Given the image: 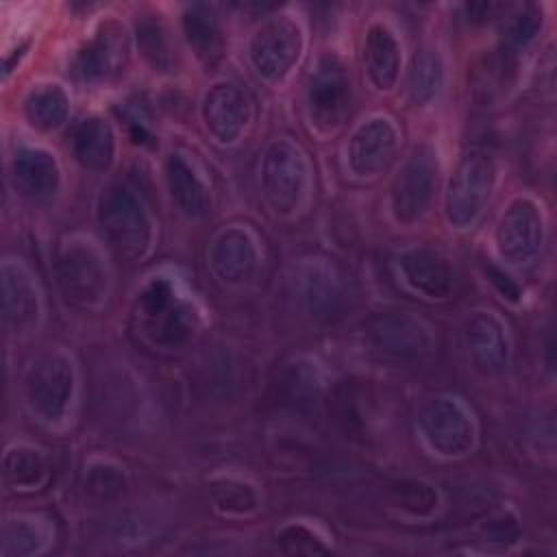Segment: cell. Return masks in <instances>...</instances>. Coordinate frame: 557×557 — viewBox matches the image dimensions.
Segmentation results:
<instances>
[{
	"instance_id": "1",
	"label": "cell",
	"mask_w": 557,
	"mask_h": 557,
	"mask_svg": "<svg viewBox=\"0 0 557 557\" xmlns=\"http://www.w3.org/2000/svg\"><path fill=\"white\" fill-rule=\"evenodd\" d=\"M133 326L139 339L150 348L176 350L196 333L198 313L176 292L170 278L154 276L137 294L133 307Z\"/></svg>"
},
{
	"instance_id": "2",
	"label": "cell",
	"mask_w": 557,
	"mask_h": 557,
	"mask_svg": "<svg viewBox=\"0 0 557 557\" xmlns=\"http://www.w3.org/2000/svg\"><path fill=\"white\" fill-rule=\"evenodd\" d=\"M54 276L65 302L76 309H96L107 298V261L89 237L74 235L59 246Z\"/></svg>"
},
{
	"instance_id": "3",
	"label": "cell",
	"mask_w": 557,
	"mask_h": 557,
	"mask_svg": "<svg viewBox=\"0 0 557 557\" xmlns=\"http://www.w3.org/2000/svg\"><path fill=\"white\" fill-rule=\"evenodd\" d=\"M96 211L107 237L126 259L137 261L146 257L152 244V224L131 187L122 183L102 187Z\"/></svg>"
},
{
	"instance_id": "4",
	"label": "cell",
	"mask_w": 557,
	"mask_h": 557,
	"mask_svg": "<svg viewBox=\"0 0 557 557\" xmlns=\"http://www.w3.org/2000/svg\"><path fill=\"white\" fill-rule=\"evenodd\" d=\"M76 372L63 352H44L30 361L24 374V398L30 411L48 422L59 424L74 398Z\"/></svg>"
},
{
	"instance_id": "5",
	"label": "cell",
	"mask_w": 557,
	"mask_h": 557,
	"mask_svg": "<svg viewBox=\"0 0 557 557\" xmlns=\"http://www.w3.org/2000/svg\"><path fill=\"white\" fill-rule=\"evenodd\" d=\"M418 431L440 457L457 459L472 453L476 424L466 405L453 396H433L418 411Z\"/></svg>"
},
{
	"instance_id": "6",
	"label": "cell",
	"mask_w": 557,
	"mask_h": 557,
	"mask_svg": "<svg viewBox=\"0 0 557 557\" xmlns=\"http://www.w3.org/2000/svg\"><path fill=\"white\" fill-rule=\"evenodd\" d=\"M363 337L374 355L400 363L422 361L435 346L431 326L405 311L372 315L363 326Z\"/></svg>"
},
{
	"instance_id": "7",
	"label": "cell",
	"mask_w": 557,
	"mask_h": 557,
	"mask_svg": "<svg viewBox=\"0 0 557 557\" xmlns=\"http://www.w3.org/2000/svg\"><path fill=\"white\" fill-rule=\"evenodd\" d=\"M496 181L494 159L485 150H470L457 163L446 189V220L466 228L483 213Z\"/></svg>"
},
{
	"instance_id": "8",
	"label": "cell",
	"mask_w": 557,
	"mask_h": 557,
	"mask_svg": "<svg viewBox=\"0 0 557 557\" xmlns=\"http://www.w3.org/2000/svg\"><path fill=\"white\" fill-rule=\"evenodd\" d=\"M261 191L276 215H292L307 191V161L302 150L287 141H272L261 161Z\"/></svg>"
},
{
	"instance_id": "9",
	"label": "cell",
	"mask_w": 557,
	"mask_h": 557,
	"mask_svg": "<svg viewBox=\"0 0 557 557\" xmlns=\"http://www.w3.org/2000/svg\"><path fill=\"white\" fill-rule=\"evenodd\" d=\"M352 85L342 59L326 54L318 61L307 85V115L320 133H333L350 113Z\"/></svg>"
},
{
	"instance_id": "10",
	"label": "cell",
	"mask_w": 557,
	"mask_h": 557,
	"mask_svg": "<svg viewBox=\"0 0 557 557\" xmlns=\"http://www.w3.org/2000/svg\"><path fill=\"white\" fill-rule=\"evenodd\" d=\"M437 187V157L429 144H420L392 181V211L400 224L416 222L433 200Z\"/></svg>"
},
{
	"instance_id": "11",
	"label": "cell",
	"mask_w": 557,
	"mask_h": 557,
	"mask_svg": "<svg viewBox=\"0 0 557 557\" xmlns=\"http://www.w3.org/2000/svg\"><path fill=\"white\" fill-rule=\"evenodd\" d=\"M302 52V30L289 15L263 22L248 46L252 67L265 81H281L296 65Z\"/></svg>"
},
{
	"instance_id": "12",
	"label": "cell",
	"mask_w": 557,
	"mask_h": 557,
	"mask_svg": "<svg viewBox=\"0 0 557 557\" xmlns=\"http://www.w3.org/2000/svg\"><path fill=\"white\" fill-rule=\"evenodd\" d=\"M544 244V215L535 200L516 198L496 224V248L511 265L529 263Z\"/></svg>"
},
{
	"instance_id": "13",
	"label": "cell",
	"mask_w": 557,
	"mask_h": 557,
	"mask_svg": "<svg viewBox=\"0 0 557 557\" xmlns=\"http://www.w3.org/2000/svg\"><path fill=\"white\" fill-rule=\"evenodd\" d=\"M128 61V37L124 26L109 20L72 57L70 70L78 81L98 83L117 76Z\"/></svg>"
},
{
	"instance_id": "14",
	"label": "cell",
	"mask_w": 557,
	"mask_h": 557,
	"mask_svg": "<svg viewBox=\"0 0 557 557\" xmlns=\"http://www.w3.org/2000/svg\"><path fill=\"white\" fill-rule=\"evenodd\" d=\"M339 292L337 270L326 259L307 257L294 263L289 272V294L307 315H329L339 300Z\"/></svg>"
},
{
	"instance_id": "15",
	"label": "cell",
	"mask_w": 557,
	"mask_h": 557,
	"mask_svg": "<svg viewBox=\"0 0 557 557\" xmlns=\"http://www.w3.org/2000/svg\"><path fill=\"white\" fill-rule=\"evenodd\" d=\"M398 131L387 117H370L348 139V168L355 176H376L394 157Z\"/></svg>"
},
{
	"instance_id": "16",
	"label": "cell",
	"mask_w": 557,
	"mask_h": 557,
	"mask_svg": "<svg viewBox=\"0 0 557 557\" xmlns=\"http://www.w3.org/2000/svg\"><path fill=\"white\" fill-rule=\"evenodd\" d=\"M463 342L474 368L487 376L509 363V339L503 320L492 311H472L463 324Z\"/></svg>"
},
{
	"instance_id": "17",
	"label": "cell",
	"mask_w": 557,
	"mask_h": 557,
	"mask_svg": "<svg viewBox=\"0 0 557 557\" xmlns=\"http://www.w3.org/2000/svg\"><path fill=\"white\" fill-rule=\"evenodd\" d=\"M398 270L403 281L429 300H446L457 289V272L450 261L431 250V248H413L400 255Z\"/></svg>"
},
{
	"instance_id": "18",
	"label": "cell",
	"mask_w": 557,
	"mask_h": 557,
	"mask_svg": "<svg viewBox=\"0 0 557 557\" xmlns=\"http://www.w3.org/2000/svg\"><path fill=\"white\" fill-rule=\"evenodd\" d=\"M202 122L220 144H235L250 122V102L233 83L213 85L202 98Z\"/></svg>"
},
{
	"instance_id": "19",
	"label": "cell",
	"mask_w": 557,
	"mask_h": 557,
	"mask_svg": "<svg viewBox=\"0 0 557 557\" xmlns=\"http://www.w3.org/2000/svg\"><path fill=\"white\" fill-rule=\"evenodd\" d=\"M209 265L226 285H242L257 272L259 250L252 233L244 226L224 228L211 244Z\"/></svg>"
},
{
	"instance_id": "20",
	"label": "cell",
	"mask_w": 557,
	"mask_h": 557,
	"mask_svg": "<svg viewBox=\"0 0 557 557\" xmlns=\"http://www.w3.org/2000/svg\"><path fill=\"white\" fill-rule=\"evenodd\" d=\"M2 278V322L9 333L26 331L37 322L39 294L30 272L20 261H4Z\"/></svg>"
},
{
	"instance_id": "21",
	"label": "cell",
	"mask_w": 557,
	"mask_h": 557,
	"mask_svg": "<svg viewBox=\"0 0 557 557\" xmlns=\"http://www.w3.org/2000/svg\"><path fill=\"white\" fill-rule=\"evenodd\" d=\"M276 398L298 411L315 409L324 394V376L320 366L309 357H292L278 368Z\"/></svg>"
},
{
	"instance_id": "22",
	"label": "cell",
	"mask_w": 557,
	"mask_h": 557,
	"mask_svg": "<svg viewBox=\"0 0 557 557\" xmlns=\"http://www.w3.org/2000/svg\"><path fill=\"white\" fill-rule=\"evenodd\" d=\"M11 176L20 194L30 200H50L61 185V170L52 152L44 148L17 150Z\"/></svg>"
},
{
	"instance_id": "23",
	"label": "cell",
	"mask_w": 557,
	"mask_h": 557,
	"mask_svg": "<svg viewBox=\"0 0 557 557\" xmlns=\"http://www.w3.org/2000/svg\"><path fill=\"white\" fill-rule=\"evenodd\" d=\"M363 65L370 83L379 91H389L396 85L400 72V44L387 24L374 22L368 26L363 37Z\"/></svg>"
},
{
	"instance_id": "24",
	"label": "cell",
	"mask_w": 557,
	"mask_h": 557,
	"mask_svg": "<svg viewBox=\"0 0 557 557\" xmlns=\"http://www.w3.org/2000/svg\"><path fill=\"white\" fill-rule=\"evenodd\" d=\"M165 183H168L172 202L183 215L191 220H200L211 211L209 189L183 154L172 152L165 159Z\"/></svg>"
},
{
	"instance_id": "25",
	"label": "cell",
	"mask_w": 557,
	"mask_h": 557,
	"mask_svg": "<svg viewBox=\"0 0 557 557\" xmlns=\"http://www.w3.org/2000/svg\"><path fill=\"white\" fill-rule=\"evenodd\" d=\"M70 146L74 159L89 172H104L115 157L113 128L98 115H87L72 128Z\"/></svg>"
},
{
	"instance_id": "26",
	"label": "cell",
	"mask_w": 557,
	"mask_h": 557,
	"mask_svg": "<svg viewBox=\"0 0 557 557\" xmlns=\"http://www.w3.org/2000/svg\"><path fill=\"white\" fill-rule=\"evenodd\" d=\"M185 39L200 63L213 67L224 57V33L218 15L207 4H189L183 11Z\"/></svg>"
},
{
	"instance_id": "27",
	"label": "cell",
	"mask_w": 557,
	"mask_h": 557,
	"mask_svg": "<svg viewBox=\"0 0 557 557\" xmlns=\"http://www.w3.org/2000/svg\"><path fill=\"white\" fill-rule=\"evenodd\" d=\"M48 461L46 457L26 444L7 448L2 459V481L9 490L30 492L39 490L48 481Z\"/></svg>"
},
{
	"instance_id": "28",
	"label": "cell",
	"mask_w": 557,
	"mask_h": 557,
	"mask_svg": "<svg viewBox=\"0 0 557 557\" xmlns=\"http://www.w3.org/2000/svg\"><path fill=\"white\" fill-rule=\"evenodd\" d=\"M70 113V98L57 83L37 85L24 98V115L37 131H54L63 126Z\"/></svg>"
},
{
	"instance_id": "29",
	"label": "cell",
	"mask_w": 557,
	"mask_h": 557,
	"mask_svg": "<svg viewBox=\"0 0 557 557\" xmlns=\"http://www.w3.org/2000/svg\"><path fill=\"white\" fill-rule=\"evenodd\" d=\"M50 527L33 516L9 518L2 527V546L0 553L7 557L13 555H37L50 544Z\"/></svg>"
},
{
	"instance_id": "30",
	"label": "cell",
	"mask_w": 557,
	"mask_h": 557,
	"mask_svg": "<svg viewBox=\"0 0 557 557\" xmlns=\"http://www.w3.org/2000/svg\"><path fill=\"white\" fill-rule=\"evenodd\" d=\"M385 500L392 509L411 518H429L440 507L437 490L416 479H400L389 483L385 492Z\"/></svg>"
},
{
	"instance_id": "31",
	"label": "cell",
	"mask_w": 557,
	"mask_h": 557,
	"mask_svg": "<svg viewBox=\"0 0 557 557\" xmlns=\"http://www.w3.org/2000/svg\"><path fill=\"white\" fill-rule=\"evenodd\" d=\"M209 494L215 509L224 516H250L259 509L257 492L248 483L233 476L213 479Z\"/></svg>"
},
{
	"instance_id": "32",
	"label": "cell",
	"mask_w": 557,
	"mask_h": 557,
	"mask_svg": "<svg viewBox=\"0 0 557 557\" xmlns=\"http://www.w3.org/2000/svg\"><path fill=\"white\" fill-rule=\"evenodd\" d=\"M444 85V65L437 52L422 50L413 57L409 70V96L416 104L431 102Z\"/></svg>"
},
{
	"instance_id": "33",
	"label": "cell",
	"mask_w": 557,
	"mask_h": 557,
	"mask_svg": "<svg viewBox=\"0 0 557 557\" xmlns=\"http://www.w3.org/2000/svg\"><path fill=\"white\" fill-rule=\"evenodd\" d=\"M542 28V11L527 4L513 11L503 30V50L507 57L522 54L537 37Z\"/></svg>"
},
{
	"instance_id": "34",
	"label": "cell",
	"mask_w": 557,
	"mask_h": 557,
	"mask_svg": "<svg viewBox=\"0 0 557 557\" xmlns=\"http://www.w3.org/2000/svg\"><path fill=\"white\" fill-rule=\"evenodd\" d=\"M85 490L98 500H115L126 492V474L111 461H91L85 472Z\"/></svg>"
},
{
	"instance_id": "35",
	"label": "cell",
	"mask_w": 557,
	"mask_h": 557,
	"mask_svg": "<svg viewBox=\"0 0 557 557\" xmlns=\"http://www.w3.org/2000/svg\"><path fill=\"white\" fill-rule=\"evenodd\" d=\"M276 542L281 546V550L287 555H320V553L331 550V546L324 542V537L320 533H315L307 524H298V522L285 524L276 533Z\"/></svg>"
},
{
	"instance_id": "36",
	"label": "cell",
	"mask_w": 557,
	"mask_h": 557,
	"mask_svg": "<svg viewBox=\"0 0 557 557\" xmlns=\"http://www.w3.org/2000/svg\"><path fill=\"white\" fill-rule=\"evenodd\" d=\"M137 41L144 50V57L154 65V67H170L172 54H170V46H168V37L165 30L161 28L159 22H141L137 26Z\"/></svg>"
},
{
	"instance_id": "37",
	"label": "cell",
	"mask_w": 557,
	"mask_h": 557,
	"mask_svg": "<svg viewBox=\"0 0 557 557\" xmlns=\"http://www.w3.org/2000/svg\"><path fill=\"white\" fill-rule=\"evenodd\" d=\"M490 281L500 289V294L505 296V298H509V300H518V296H520V289L509 281V276L507 274H503L500 270H496V268H490Z\"/></svg>"
}]
</instances>
